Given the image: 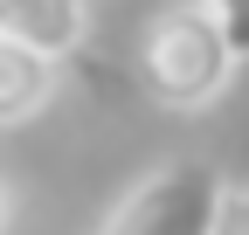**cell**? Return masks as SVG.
<instances>
[{
    "label": "cell",
    "instance_id": "1",
    "mask_svg": "<svg viewBox=\"0 0 249 235\" xmlns=\"http://www.w3.org/2000/svg\"><path fill=\"white\" fill-rule=\"evenodd\" d=\"M235 63L242 55L229 49V35L194 7V0H166V7L139 28V83H145V97L166 104V111H208L235 83Z\"/></svg>",
    "mask_w": 249,
    "mask_h": 235
},
{
    "label": "cell",
    "instance_id": "2",
    "mask_svg": "<svg viewBox=\"0 0 249 235\" xmlns=\"http://www.w3.org/2000/svg\"><path fill=\"white\" fill-rule=\"evenodd\" d=\"M222 166L208 159H166L145 180L118 194V208L97 221V235H214V208H222Z\"/></svg>",
    "mask_w": 249,
    "mask_h": 235
},
{
    "label": "cell",
    "instance_id": "3",
    "mask_svg": "<svg viewBox=\"0 0 249 235\" xmlns=\"http://www.w3.org/2000/svg\"><path fill=\"white\" fill-rule=\"evenodd\" d=\"M0 35L70 63L90 35V0H0Z\"/></svg>",
    "mask_w": 249,
    "mask_h": 235
},
{
    "label": "cell",
    "instance_id": "4",
    "mask_svg": "<svg viewBox=\"0 0 249 235\" xmlns=\"http://www.w3.org/2000/svg\"><path fill=\"white\" fill-rule=\"evenodd\" d=\"M55 83H62V63H55V55L0 35V125H28L35 111H49Z\"/></svg>",
    "mask_w": 249,
    "mask_h": 235
},
{
    "label": "cell",
    "instance_id": "5",
    "mask_svg": "<svg viewBox=\"0 0 249 235\" xmlns=\"http://www.w3.org/2000/svg\"><path fill=\"white\" fill-rule=\"evenodd\" d=\"M194 7H201L214 28H222V35H229V49L249 63V0H194Z\"/></svg>",
    "mask_w": 249,
    "mask_h": 235
},
{
    "label": "cell",
    "instance_id": "6",
    "mask_svg": "<svg viewBox=\"0 0 249 235\" xmlns=\"http://www.w3.org/2000/svg\"><path fill=\"white\" fill-rule=\"evenodd\" d=\"M214 235H249V187H222V208H214Z\"/></svg>",
    "mask_w": 249,
    "mask_h": 235
},
{
    "label": "cell",
    "instance_id": "7",
    "mask_svg": "<svg viewBox=\"0 0 249 235\" xmlns=\"http://www.w3.org/2000/svg\"><path fill=\"white\" fill-rule=\"evenodd\" d=\"M7 215H14V201H7V180H0V235H7Z\"/></svg>",
    "mask_w": 249,
    "mask_h": 235
}]
</instances>
